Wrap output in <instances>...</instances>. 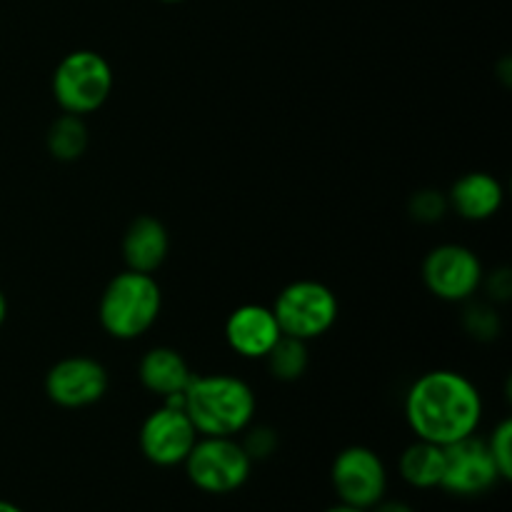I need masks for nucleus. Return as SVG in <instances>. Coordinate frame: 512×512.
<instances>
[{
	"instance_id": "nucleus-7",
	"label": "nucleus",
	"mask_w": 512,
	"mask_h": 512,
	"mask_svg": "<svg viewBox=\"0 0 512 512\" xmlns=\"http://www.w3.org/2000/svg\"><path fill=\"white\" fill-rule=\"evenodd\" d=\"M330 483L343 505L370 510L385 498L388 468L375 450L365 445H350L340 450L330 468Z\"/></svg>"
},
{
	"instance_id": "nucleus-25",
	"label": "nucleus",
	"mask_w": 512,
	"mask_h": 512,
	"mask_svg": "<svg viewBox=\"0 0 512 512\" xmlns=\"http://www.w3.org/2000/svg\"><path fill=\"white\" fill-rule=\"evenodd\" d=\"M5 318H8V300H5L3 290H0V325L5 323Z\"/></svg>"
},
{
	"instance_id": "nucleus-26",
	"label": "nucleus",
	"mask_w": 512,
	"mask_h": 512,
	"mask_svg": "<svg viewBox=\"0 0 512 512\" xmlns=\"http://www.w3.org/2000/svg\"><path fill=\"white\" fill-rule=\"evenodd\" d=\"M325 512H368V510H360V508H350V505H343V503H338V505H333V508H328Z\"/></svg>"
},
{
	"instance_id": "nucleus-5",
	"label": "nucleus",
	"mask_w": 512,
	"mask_h": 512,
	"mask_svg": "<svg viewBox=\"0 0 512 512\" xmlns=\"http://www.w3.org/2000/svg\"><path fill=\"white\" fill-rule=\"evenodd\" d=\"M273 313L283 335L310 343L335 325L340 313L333 290L318 280H295L275 298Z\"/></svg>"
},
{
	"instance_id": "nucleus-14",
	"label": "nucleus",
	"mask_w": 512,
	"mask_h": 512,
	"mask_svg": "<svg viewBox=\"0 0 512 512\" xmlns=\"http://www.w3.org/2000/svg\"><path fill=\"white\" fill-rule=\"evenodd\" d=\"M170 250V235L153 215H140L123 235V260L130 270L153 275L165 263Z\"/></svg>"
},
{
	"instance_id": "nucleus-3",
	"label": "nucleus",
	"mask_w": 512,
	"mask_h": 512,
	"mask_svg": "<svg viewBox=\"0 0 512 512\" xmlns=\"http://www.w3.org/2000/svg\"><path fill=\"white\" fill-rule=\"evenodd\" d=\"M163 308V293L153 275L125 268L105 285L98 318L115 340H135L148 333Z\"/></svg>"
},
{
	"instance_id": "nucleus-8",
	"label": "nucleus",
	"mask_w": 512,
	"mask_h": 512,
	"mask_svg": "<svg viewBox=\"0 0 512 512\" xmlns=\"http://www.w3.org/2000/svg\"><path fill=\"white\" fill-rule=\"evenodd\" d=\"M423 283L438 300L465 303L485 283V270L473 250L458 243H445L425 255Z\"/></svg>"
},
{
	"instance_id": "nucleus-18",
	"label": "nucleus",
	"mask_w": 512,
	"mask_h": 512,
	"mask_svg": "<svg viewBox=\"0 0 512 512\" xmlns=\"http://www.w3.org/2000/svg\"><path fill=\"white\" fill-rule=\"evenodd\" d=\"M263 360L268 363L270 375L275 380H280V383H295V380L303 378L310 365L308 343L298 338H290V335H283Z\"/></svg>"
},
{
	"instance_id": "nucleus-2",
	"label": "nucleus",
	"mask_w": 512,
	"mask_h": 512,
	"mask_svg": "<svg viewBox=\"0 0 512 512\" xmlns=\"http://www.w3.org/2000/svg\"><path fill=\"white\" fill-rule=\"evenodd\" d=\"M183 410L203 438H235L253 425L258 400L235 375H193L183 393Z\"/></svg>"
},
{
	"instance_id": "nucleus-4",
	"label": "nucleus",
	"mask_w": 512,
	"mask_h": 512,
	"mask_svg": "<svg viewBox=\"0 0 512 512\" xmlns=\"http://www.w3.org/2000/svg\"><path fill=\"white\" fill-rule=\"evenodd\" d=\"M113 85V65L95 50H73L55 65L53 95L63 113H95L108 103Z\"/></svg>"
},
{
	"instance_id": "nucleus-17",
	"label": "nucleus",
	"mask_w": 512,
	"mask_h": 512,
	"mask_svg": "<svg viewBox=\"0 0 512 512\" xmlns=\"http://www.w3.org/2000/svg\"><path fill=\"white\" fill-rule=\"evenodd\" d=\"M88 143V125H85L83 115L73 113H63L60 118H55L53 125L48 128V135H45L48 153L55 160H60V163H73V160H78L88 150Z\"/></svg>"
},
{
	"instance_id": "nucleus-22",
	"label": "nucleus",
	"mask_w": 512,
	"mask_h": 512,
	"mask_svg": "<svg viewBox=\"0 0 512 512\" xmlns=\"http://www.w3.org/2000/svg\"><path fill=\"white\" fill-rule=\"evenodd\" d=\"M240 435H245L240 440V445H243L245 453H248V458L253 463L255 460L270 458L275 453V448H278V435H275V430L265 428V425H248Z\"/></svg>"
},
{
	"instance_id": "nucleus-27",
	"label": "nucleus",
	"mask_w": 512,
	"mask_h": 512,
	"mask_svg": "<svg viewBox=\"0 0 512 512\" xmlns=\"http://www.w3.org/2000/svg\"><path fill=\"white\" fill-rule=\"evenodd\" d=\"M0 512H25V510H20L18 505L8 503V500H0Z\"/></svg>"
},
{
	"instance_id": "nucleus-12",
	"label": "nucleus",
	"mask_w": 512,
	"mask_h": 512,
	"mask_svg": "<svg viewBox=\"0 0 512 512\" xmlns=\"http://www.w3.org/2000/svg\"><path fill=\"white\" fill-rule=\"evenodd\" d=\"M280 338L283 330L268 305H240L225 320V340L240 358L263 360Z\"/></svg>"
},
{
	"instance_id": "nucleus-10",
	"label": "nucleus",
	"mask_w": 512,
	"mask_h": 512,
	"mask_svg": "<svg viewBox=\"0 0 512 512\" xmlns=\"http://www.w3.org/2000/svg\"><path fill=\"white\" fill-rule=\"evenodd\" d=\"M108 370L88 355H70L58 360L45 375V395L65 410L90 408L108 393Z\"/></svg>"
},
{
	"instance_id": "nucleus-28",
	"label": "nucleus",
	"mask_w": 512,
	"mask_h": 512,
	"mask_svg": "<svg viewBox=\"0 0 512 512\" xmlns=\"http://www.w3.org/2000/svg\"><path fill=\"white\" fill-rule=\"evenodd\" d=\"M160 3H183V0H160Z\"/></svg>"
},
{
	"instance_id": "nucleus-6",
	"label": "nucleus",
	"mask_w": 512,
	"mask_h": 512,
	"mask_svg": "<svg viewBox=\"0 0 512 512\" xmlns=\"http://www.w3.org/2000/svg\"><path fill=\"white\" fill-rule=\"evenodd\" d=\"M185 473L208 495H230L243 488L253 473V460L235 438H203L185 458Z\"/></svg>"
},
{
	"instance_id": "nucleus-23",
	"label": "nucleus",
	"mask_w": 512,
	"mask_h": 512,
	"mask_svg": "<svg viewBox=\"0 0 512 512\" xmlns=\"http://www.w3.org/2000/svg\"><path fill=\"white\" fill-rule=\"evenodd\" d=\"M490 293H493L495 300H508V295L512 293V278H510V270L508 268H500L498 273L490 278L488 283Z\"/></svg>"
},
{
	"instance_id": "nucleus-9",
	"label": "nucleus",
	"mask_w": 512,
	"mask_h": 512,
	"mask_svg": "<svg viewBox=\"0 0 512 512\" xmlns=\"http://www.w3.org/2000/svg\"><path fill=\"white\" fill-rule=\"evenodd\" d=\"M198 438V430L185 415L183 405L163 403L143 420L138 443L148 463L158 468H175L185 463Z\"/></svg>"
},
{
	"instance_id": "nucleus-15",
	"label": "nucleus",
	"mask_w": 512,
	"mask_h": 512,
	"mask_svg": "<svg viewBox=\"0 0 512 512\" xmlns=\"http://www.w3.org/2000/svg\"><path fill=\"white\" fill-rule=\"evenodd\" d=\"M138 378L145 390L160 395L163 400L178 398L185 393V388L193 380V370H190L188 360L173 348H150L148 353L140 358Z\"/></svg>"
},
{
	"instance_id": "nucleus-20",
	"label": "nucleus",
	"mask_w": 512,
	"mask_h": 512,
	"mask_svg": "<svg viewBox=\"0 0 512 512\" xmlns=\"http://www.w3.org/2000/svg\"><path fill=\"white\" fill-rule=\"evenodd\" d=\"M408 210L410 215H413V220H418V223H440V220L445 218V213H448V195L440 193V190L435 188L418 190V193L410 198Z\"/></svg>"
},
{
	"instance_id": "nucleus-21",
	"label": "nucleus",
	"mask_w": 512,
	"mask_h": 512,
	"mask_svg": "<svg viewBox=\"0 0 512 512\" xmlns=\"http://www.w3.org/2000/svg\"><path fill=\"white\" fill-rule=\"evenodd\" d=\"M485 443H488V450L493 455V463L498 468L500 478H503V483H508L512 478V420H500Z\"/></svg>"
},
{
	"instance_id": "nucleus-19",
	"label": "nucleus",
	"mask_w": 512,
	"mask_h": 512,
	"mask_svg": "<svg viewBox=\"0 0 512 512\" xmlns=\"http://www.w3.org/2000/svg\"><path fill=\"white\" fill-rule=\"evenodd\" d=\"M463 328L470 338L488 343V340L498 338L503 323H500L498 310L490 308V305H470L463 318Z\"/></svg>"
},
{
	"instance_id": "nucleus-1",
	"label": "nucleus",
	"mask_w": 512,
	"mask_h": 512,
	"mask_svg": "<svg viewBox=\"0 0 512 512\" xmlns=\"http://www.w3.org/2000/svg\"><path fill=\"white\" fill-rule=\"evenodd\" d=\"M405 420L415 438L445 448L478 433L483 395L478 385L458 370H430L410 385L405 395Z\"/></svg>"
},
{
	"instance_id": "nucleus-11",
	"label": "nucleus",
	"mask_w": 512,
	"mask_h": 512,
	"mask_svg": "<svg viewBox=\"0 0 512 512\" xmlns=\"http://www.w3.org/2000/svg\"><path fill=\"white\" fill-rule=\"evenodd\" d=\"M503 483L488 443L478 435L445 445V473L440 488L460 498H475Z\"/></svg>"
},
{
	"instance_id": "nucleus-13",
	"label": "nucleus",
	"mask_w": 512,
	"mask_h": 512,
	"mask_svg": "<svg viewBox=\"0 0 512 512\" xmlns=\"http://www.w3.org/2000/svg\"><path fill=\"white\" fill-rule=\"evenodd\" d=\"M505 190L495 175L475 170V173L460 175L448 193V208L470 223H483L498 215L503 208Z\"/></svg>"
},
{
	"instance_id": "nucleus-24",
	"label": "nucleus",
	"mask_w": 512,
	"mask_h": 512,
	"mask_svg": "<svg viewBox=\"0 0 512 512\" xmlns=\"http://www.w3.org/2000/svg\"><path fill=\"white\" fill-rule=\"evenodd\" d=\"M368 512H415L410 508L408 503H403V500H380L378 505H373Z\"/></svg>"
},
{
	"instance_id": "nucleus-16",
	"label": "nucleus",
	"mask_w": 512,
	"mask_h": 512,
	"mask_svg": "<svg viewBox=\"0 0 512 512\" xmlns=\"http://www.w3.org/2000/svg\"><path fill=\"white\" fill-rule=\"evenodd\" d=\"M400 478L415 490L440 488L445 473V448L415 438L413 445L403 450L398 460Z\"/></svg>"
}]
</instances>
